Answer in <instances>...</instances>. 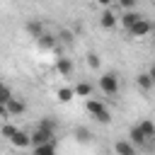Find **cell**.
<instances>
[{"label": "cell", "instance_id": "cell-27", "mask_svg": "<svg viewBox=\"0 0 155 155\" xmlns=\"http://www.w3.org/2000/svg\"><path fill=\"white\" fill-rule=\"evenodd\" d=\"M148 73H150V78H153V82H155V63L150 65V70H148Z\"/></svg>", "mask_w": 155, "mask_h": 155}, {"label": "cell", "instance_id": "cell-14", "mask_svg": "<svg viewBox=\"0 0 155 155\" xmlns=\"http://www.w3.org/2000/svg\"><path fill=\"white\" fill-rule=\"evenodd\" d=\"M7 111H10V116L22 114V111H24V102H22V99H17V97H12V99L7 102Z\"/></svg>", "mask_w": 155, "mask_h": 155}, {"label": "cell", "instance_id": "cell-2", "mask_svg": "<svg viewBox=\"0 0 155 155\" xmlns=\"http://www.w3.org/2000/svg\"><path fill=\"white\" fill-rule=\"evenodd\" d=\"M99 87H102L104 94L114 97V94L119 92V78H116V73H104V75L99 78Z\"/></svg>", "mask_w": 155, "mask_h": 155}, {"label": "cell", "instance_id": "cell-25", "mask_svg": "<svg viewBox=\"0 0 155 155\" xmlns=\"http://www.w3.org/2000/svg\"><path fill=\"white\" fill-rule=\"evenodd\" d=\"M10 116V111H7V104H2L0 102V119H7Z\"/></svg>", "mask_w": 155, "mask_h": 155}, {"label": "cell", "instance_id": "cell-16", "mask_svg": "<svg viewBox=\"0 0 155 155\" xmlns=\"http://www.w3.org/2000/svg\"><path fill=\"white\" fill-rule=\"evenodd\" d=\"M34 155H56V143H41V145H34Z\"/></svg>", "mask_w": 155, "mask_h": 155}, {"label": "cell", "instance_id": "cell-18", "mask_svg": "<svg viewBox=\"0 0 155 155\" xmlns=\"http://www.w3.org/2000/svg\"><path fill=\"white\" fill-rule=\"evenodd\" d=\"M73 90H75V94H78V97H90V92H92V85H90V82H78Z\"/></svg>", "mask_w": 155, "mask_h": 155}, {"label": "cell", "instance_id": "cell-21", "mask_svg": "<svg viewBox=\"0 0 155 155\" xmlns=\"http://www.w3.org/2000/svg\"><path fill=\"white\" fill-rule=\"evenodd\" d=\"M17 131H19V128H15L12 124H5V126L0 128V136H5V138H12V136H15Z\"/></svg>", "mask_w": 155, "mask_h": 155}, {"label": "cell", "instance_id": "cell-4", "mask_svg": "<svg viewBox=\"0 0 155 155\" xmlns=\"http://www.w3.org/2000/svg\"><path fill=\"white\" fill-rule=\"evenodd\" d=\"M53 136H56V133H51V131H44V128H39V126H36V131L31 133V145L51 143V140H53Z\"/></svg>", "mask_w": 155, "mask_h": 155}, {"label": "cell", "instance_id": "cell-22", "mask_svg": "<svg viewBox=\"0 0 155 155\" xmlns=\"http://www.w3.org/2000/svg\"><path fill=\"white\" fill-rule=\"evenodd\" d=\"M99 63H102L99 56H97L94 51H90V53H87V65H90V68H99Z\"/></svg>", "mask_w": 155, "mask_h": 155}, {"label": "cell", "instance_id": "cell-6", "mask_svg": "<svg viewBox=\"0 0 155 155\" xmlns=\"http://www.w3.org/2000/svg\"><path fill=\"white\" fill-rule=\"evenodd\" d=\"M114 150H116V155H138L136 153V145L131 140H116L114 143Z\"/></svg>", "mask_w": 155, "mask_h": 155}, {"label": "cell", "instance_id": "cell-7", "mask_svg": "<svg viewBox=\"0 0 155 155\" xmlns=\"http://www.w3.org/2000/svg\"><path fill=\"white\" fill-rule=\"evenodd\" d=\"M128 136H131V138H128V140H131V143H133V145H136V148H143V145H145V143H148V138H145V136H143V131H140V128H138V126H133V128H131V131H128Z\"/></svg>", "mask_w": 155, "mask_h": 155}, {"label": "cell", "instance_id": "cell-17", "mask_svg": "<svg viewBox=\"0 0 155 155\" xmlns=\"http://www.w3.org/2000/svg\"><path fill=\"white\" fill-rule=\"evenodd\" d=\"M36 44H39L41 48H51V46H56V39H53L51 34H46V31H44V34L36 39Z\"/></svg>", "mask_w": 155, "mask_h": 155}, {"label": "cell", "instance_id": "cell-10", "mask_svg": "<svg viewBox=\"0 0 155 155\" xmlns=\"http://www.w3.org/2000/svg\"><path fill=\"white\" fill-rule=\"evenodd\" d=\"M27 31H29L34 39H39V36L44 34V22H41V19H29V22H27Z\"/></svg>", "mask_w": 155, "mask_h": 155}, {"label": "cell", "instance_id": "cell-24", "mask_svg": "<svg viewBox=\"0 0 155 155\" xmlns=\"http://www.w3.org/2000/svg\"><path fill=\"white\" fill-rule=\"evenodd\" d=\"M116 2H119V5H121V7H126V10H133V7H136V2H138V0H116Z\"/></svg>", "mask_w": 155, "mask_h": 155}, {"label": "cell", "instance_id": "cell-8", "mask_svg": "<svg viewBox=\"0 0 155 155\" xmlns=\"http://www.w3.org/2000/svg\"><path fill=\"white\" fill-rule=\"evenodd\" d=\"M56 70H58V75L68 78V75L73 73V61H70V58H58V61H56Z\"/></svg>", "mask_w": 155, "mask_h": 155}, {"label": "cell", "instance_id": "cell-28", "mask_svg": "<svg viewBox=\"0 0 155 155\" xmlns=\"http://www.w3.org/2000/svg\"><path fill=\"white\" fill-rule=\"evenodd\" d=\"M150 34H153V36H155V24H153V31H150Z\"/></svg>", "mask_w": 155, "mask_h": 155}, {"label": "cell", "instance_id": "cell-29", "mask_svg": "<svg viewBox=\"0 0 155 155\" xmlns=\"http://www.w3.org/2000/svg\"><path fill=\"white\" fill-rule=\"evenodd\" d=\"M2 87H5V85H2V80H0V90H2Z\"/></svg>", "mask_w": 155, "mask_h": 155}, {"label": "cell", "instance_id": "cell-20", "mask_svg": "<svg viewBox=\"0 0 155 155\" xmlns=\"http://www.w3.org/2000/svg\"><path fill=\"white\" fill-rule=\"evenodd\" d=\"M39 128H44V131H51V133H56V121L51 119V116H44L39 124H36Z\"/></svg>", "mask_w": 155, "mask_h": 155}, {"label": "cell", "instance_id": "cell-19", "mask_svg": "<svg viewBox=\"0 0 155 155\" xmlns=\"http://www.w3.org/2000/svg\"><path fill=\"white\" fill-rule=\"evenodd\" d=\"M56 94H58V99H61V102H70V99L75 97V90H73V87H58V92H56Z\"/></svg>", "mask_w": 155, "mask_h": 155}, {"label": "cell", "instance_id": "cell-23", "mask_svg": "<svg viewBox=\"0 0 155 155\" xmlns=\"http://www.w3.org/2000/svg\"><path fill=\"white\" fill-rule=\"evenodd\" d=\"M10 99H12V92H10V87H2V90H0V102H2V104H7Z\"/></svg>", "mask_w": 155, "mask_h": 155}, {"label": "cell", "instance_id": "cell-9", "mask_svg": "<svg viewBox=\"0 0 155 155\" xmlns=\"http://www.w3.org/2000/svg\"><path fill=\"white\" fill-rule=\"evenodd\" d=\"M136 85H138V90H143V92H148V90H153V87H155V82H153L150 73H140V75L136 78Z\"/></svg>", "mask_w": 155, "mask_h": 155}, {"label": "cell", "instance_id": "cell-11", "mask_svg": "<svg viewBox=\"0 0 155 155\" xmlns=\"http://www.w3.org/2000/svg\"><path fill=\"white\" fill-rule=\"evenodd\" d=\"M73 136H75L78 143H90V140H92V133H90V128H85V126H75Z\"/></svg>", "mask_w": 155, "mask_h": 155}, {"label": "cell", "instance_id": "cell-3", "mask_svg": "<svg viewBox=\"0 0 155 155\" xmlns=\"http://www.w3.org/2000/svg\"><path fill=\"white\" fill-rule=\"evenodd\" d=\"M128 31H131L133 36H145V34H150V31H153V24H150L148 19H143V17H140V19H138Z\"/></svg>", "mask_w": 155, "mask_h": 155}, {"label": "cell", "instance_id": "cell-5", "mask_svg": "<svg viewBox=\"0 0 155 155\" xmlns=\"http://www.w3.org/2000/svg\"><path fill=\"white\" fill-rule=\"evenodd\" d=\"M10 143H12L15 148H27V145H31V133H27V131H17V133L10 138Z\"/></svg>", "mask_w": 155, "mask_h": 155}, {"label": "cell", "instance_id": "cell-1", "mask_svg": "<svg viewBox=\"0 0 155 155\" xmlns=\"http://www.w3.org/2000/svg\"><path fill=\"white\" fill-rule=\"evenodd\" d=\"M87 111H90L99 124H109V121H111V114L107 111V107H104L99 99H87Z\"/></svg>", "mask_w": 155, "mask_h": 155}, {"label": "cell", "instance_id": "cell-12", "mask_svg": "<svg viewBox=\"0 0 155 155\" xmlns=\"http://www.w3.org/2000/svg\"><path fill=\"white\" fill-rule=\"evenodd\" d=\"M99 22H102L104 29H111V27H116V15H114L111 10H104L102 17H99Z\"/></svg>", "mask_w": 155, "mask_h": 155}, {"label": "cell", "instance_id": "cell-13", "mask_svg": "<svg viewBox=\"0 0 155 155\" xmlns=\"http://www.w3.org/2000/svg\"><path fill=\"white\" fill-rule=\"evenodd\" d=\"M138 19H140V15H138V12H133V10H126V12H124V17H121V24H124L126 29H131V27H133Z\"/></svg>", "mask_w": 155, "mask_h": 155}, {"label": "cell", "instance_id": "cell-26", "mask_svg": "<svg viewBox=\"0 0 155 155\" xmlns=\"http://www.w3.org/2000/svg\"><path fill=\"white\" fill-rule=\"evenodd\" d=\"M97 2H99V5H104V7H109V5L114 2V0H97Z\"/></svg>", "mask_w": 155, "mask_h": 155}, {"label": "cell", "instance_id": "cell-15", "mask_svg": "<svg viewBox=\"0 0 155 155\" xmlns=\"http://www.w3.org/2000/svg\"><path fill=\"white\" fill-rule=\"evenodd\" d=\"M140 131H143V136L150 140V138H155V124L150 121V119H145V121H140V124H136Z\"/></svg>", "mask_w": 155, "mask_h": 155}]
</instances>
